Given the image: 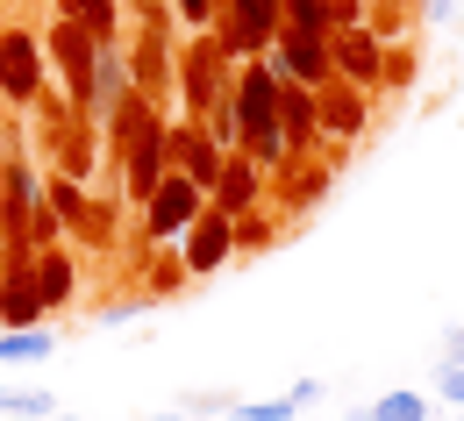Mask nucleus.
<instances>
[{"instance_id": "nucleus-1", "label": "nucleus", "mask_w": 464, "mask_h": 421, "mask_svg": "<svg viewBox=\"0 0 464 421\" xmlns=\"http://www.w3.org/2000/svg\"><path fill=\"white\" fill-rule=\"evenodd\" d=\"M229 100H236V150L257 172H286L293 150H286V136H279V72H272V58H243Z\"/></svg>"}, {"instance_id": "nucleus-2", "label": "nucleus", "mask_w": 464, "mask_h": 421, "mask_svg": "<svg viewBox=\"0 0 464 421\" xmlns=\"http://www.w3.org/2000/svg\"><path fill=\"white\" fill-rule=\"evenodd\" d=\"M108 143H115V165H121L129 200H143L150 186L165 179V115H158V100L129 93L115 115H108Z\"/></svg>"}, {"instance_id": "nucleus-3", "label": "nucleus", "mask_w": 464, "mask_h": 421, "mask_svg": "<svg viewBox=\"0 0 464 421\" xmlns=\"http://www.w3.org/2000/svg\"><path fill=\"white\" fill-rule=\"evenodd\" d=\"M0 236L29 243V250H51V236H64L58 215L44 207V179H36L29 158H7L0 165Z\"/></svg>"}, {"instance_id": "nucleus-4", "label": "nucleus", "mask_w": 464, "mask_h": 421, "mask_svg": "<svg viewBox=\"0 0 464 421\" xmlns=\"http://www.w3.org/2000/svg\"><path fill=\"white\" fill-rule=\"evenodd\" d=\"M229 51H222V36L208 29V36H193L186 51H179V93H186V115L200 121L215 100H229Z\"/></svg>"}, {"instance_id": "nucleus-5", "label": "nucleus", "mask_w": 464, "mask_h": 421, "mask_svg": "<svg viewBox=\"0 0 464 421\" xmlns=\"http://www.w3.org/2000/svg\"><path fill=\"white\" fill-rule=\"evenodd\" d=\"M215 36L229 58H265L279 36V0H222L215 7Z\"/></svg>"}, {"instance_id": "nucleus-6", "label": "nucleus", "mask_w": 464, "mask_h": 421, "mask_svg": "<svg viewBox=\"0 0 464 421\" xmlns=\"http://www.w3.org/2000/svg\"><path fill=\"white\" fill-rule=\"evenodd\" d=\"M208 207V193L186 179V172H165V179L143 193V229H150V243H172V236H186V222Z\"/></svg>"}, {"instance_id": "nucleus-7", "label": "nucleus", "mask_w": 464, "mask_h": 421, "mask_svg": "<svg viewBox=\"0 0 464 421\" xmlns=\"http://www.w3.org/2000/svg\"><path fill=\"white\" fill-rule=\"evenodd\" d=\"M44 207L58 215V229H72V236L101 243V250L115 243V207H101V200H86V193H79V179H64V172H58L51 186H44Z\"/></svg>"}, {"instance_id": "nucleus-8", "label": "nucleus", "mask_w": 464, "mask_h": 421, "mask_svg": "<svg viewBox=\"0 0 464 421\" xmlns=\"http://www.w3.org/2000/svg\"><path fill=\"white\" fill-rule=\"evenodd\" d=\"M222 158H229V150H222L200 121H172V129H165V172H186L200 193L222 179Z\"/></svg>"}, {"instance_id": "nucleus-9", "label": "nucleus", "mask_w": 464, "mask_h": 421, "mask_svg": "<svg viewBox=\"0 0 464 421\" xmlns=\"http://www.w3.org/2000/svg\"><path fill=\"white\" fill-rule=\"evenodd\" d=\"M179 243H186L179 257H186V272H193V279H200V272H222V264L236 257V215H222V207L208 200V207L186 222V236H179Z\"/></svg>"}, {"instance_id": "nucleus-10", "label": "nucleus", "mask_w": 464, "mask_h": 421, "mask_svg": "<svg viewBox=\"0 0 464 421\" xmlns=\"http://www.w3.org/2000/svg\"><path fill=\"white\" fill-rule=\"evenodd\" d=\"M329 64H336V79H350V86H379L386 79V36L364 29V22L329 29Z\"/></svg>"}, {"instance_id": "nucleus-11", "label": "nucleus", "mask_w": 464, "mask_h": 421, "mask_svg": "<svg viewBox=\"0 0 464 421\" xmlns=\"http://www.w3.org/2000/svg\"><path fill=\"white\" fill-rule=\"evenodd\" d=\"M93 51H101V36H86L72 14H58L51 22V58H58L64 86H72V108L86 115V100H93Z\"/></svg>"}, {"instance_id": "nucleus-12", "label": "nucleus", "mask_w": 464, "mask_h": 421, "mask_svg": "<svg viewBox=\"0 0 464 421\" xmlns=\"http://www.w3.org/2000/svg\"><path fill=\"white\" fill-rule=\"evenodd\" d=\"M0 100H14V108L44 100V43L22 36V29L0 36Z\"/></svg>"}, {"instance_id": "nucleus-13", "label": "nucleus", "mask_w": 464, "mask_h": 421, "mask_svg": "<svg viewBox=\"0 0 464 421\" xmlns=\"http://www.w3.org/2000/svg\"><path fill=\"white\" fill-rule=\"evenodd\" d=\"M265 58H272L279 79H300V86H322V79L336 72V64H329V36H314V29H286V22H279V36H272Z\"/></svg>"}, {"instance_id": "nucleus-14", "label": "nucleus", "mask_w": 464, "mask_h": 421, "mask_svg": "<svg viewBox=\"0 0 464 421\" xmlns=\"http://www.w3.org/2000/svg\"><path fill=\"white\" fill-rule=\"evenodd\" d=\"M129 79H136L143 100H165V79H172V29H165V7L143 14V43H136V58H129Z\"/></svg>"}, {"instance_id": "nucleus-15", "label": "nucleus", "mask_w": 464, "mask_h": 421, "mask_svg": "<svg viewBox=\"0 0 464 421\" xmlns=\"http://www.w3.org/2000/svg\"><path fill=\"white\" fill-rule=\"evenodd\" d=\"M364 115H372V108H364V86H350V79H336V72L314 86V121H322L329 136H343V143L364 136Z\"/></svg>"}, {"instance_id": "nucleus-16", "label": "nucleus", "mask_w": 464, "mask_h": 421, "mask_svg": "<svg viewBox=\"0 0 464 421\" xmlns=\"http://www.w3.org/2000/svg\"><path fill=\"white\" fill-rule=\"evenodd\" d=\"M129 93H136V79H129L121 43H101V51H93V100H86V121H108Z\"/></svg>"}, {"instance_id": "nucleus-17", "label": "nucleus", "mask_w": 464, "mask_h": 421, "mask_svg": "<svg viewBox=\"0 0 464 421\" xmlns=\"http://www.w3.org/2000/svg\"><path fill=\"white\" fill-rule=\"evenodd\" d=\"M279 136H286L293 158H300V150L322 136V121H314V86H300V79H279Z\"/></svg>"}, {"instance_id": "nucleus-18", "label": "nucleus", "mask_w": 464, "mask_h": 421, "mask_svg": "<svg viewBox=\"0 0 464 421\" xmlns=\"http://www.w3.org/2000/svg\"><path fill=\"white\" fill-rule=\"evenodd\" d=\"M208 200H215L222 215H250V207H257V165H250L243 150H229V158H222V179L208 186Z\"/></svg>"}, {"instance_id": "nucleus-19", "label": "nucleus", "mask_w": 464, "mask_h": 421, "mask_svg": "<svg viewBox=\"0 0 464 421\" xmlns=\"http://www.w3.org/2000/svg\"><path fill=\"white\" fill-rule=\"evenodd\" d=\"M72 286H79V264H72L64 250H36V293H44V314L72 301Z\"/></svg>"}, {"instance_id": "nucleus-20", "label": "nucleus", "mask_w": 464, "mask_h": 421, "mask_svg": "<svg viewBox=\"0 0 464 421\" xmlns=\"http://www.w3.org/2000/svg\"><path fill=\"white\" fill-rule=\"evenodd\" d=\"M51 350H58V336H51V329H36V321L0 336V364H44Z\"/></svg>"}, {"instance_id": "nucleus-21", "label": "nucleus", "mask_w": 464, "mask_h": 421, "mask_svg": "<svg viewBox=\"0 0 464 421\" xmlns=\"http://www.w3.org/2000/svg\"><path fill=\"white\" fill-rule=\"evenodd\" d=\"M64 14L86 29V36H101V43H115V22H121V0H58Z\"/></svg>"}, {"instance_id": "nucleus-22", "label": "nucleus", "mask_w": 464, "mask_h": 421, "mask_svg": "<svg viewBox=\"0 0 464 421\" xmlns=\"http://www.w3.org/2000/svg\"><path fill=\"white\" fill-rule=\"evenodd\" d=\"M279 22H286V29L329 36V29H336V7H329V0H279Z\"/></svg>"}, {"instance_id": "nucleus-23", "label": "nucleus", "mask_w": 464, "mask_h": 421, "mask_svg": "<svg viewBox=\"0 0 464 421\" xmlns=\"http://www.w3.org/2000/svg\"><path fill=\"white\" fill-rule=\"evenodd\" d=\"M364 415L372 421H429V400H421V393H386V400H372V407H364Z\"/></svg>"}, {"instance_id": "nucleus-24", "label": "nucleus", "mask_w": 464, "mask_h": 421, "mask_svg": "<svg viewBox=\"0 0 464 421\" xmlns=\"http://www.w3.org/2000/svg\"><path fill=\"white\" fill-rule=\"evenodd\" d=\"M229 421H300L293 400H250V407H229Z\"/></svg>"}, {"instance_id": "nucleus-25", "label": "nucleus", "mask_w": 464, "mask_h": 421, "mask_svg": "<svg viewBox=\"0 0 464 421\" xmlns=\"http://www.w3.org/2000/svg\"><path fill=\"white\" fill-rule=\"evenodd\" d=\"M186 279H193V272H186V257H165V264H158V272H150V293H158V301H165V293H179V286H186Z\"/></svg>"}, {"instance_id": "nucleus-26", "label": "nucleus", "mask_w": 464, "mask_h": 421, "mask_svg": "<svg viewBox=\"0 0 464 421\" xmlns=\"http://www.w3.org/2000/svg\"><path fill=\"white\" fill-rule=\"evenodd\" d=\"M436 393H443L450 407H464V358H443V371H436Z\"/></svg>"}, {"instance_id": "nucleus-27", "label": "nucleus", "mask_w": 464, "mask_h": 421, "mask_svg": "<svg viewBox=\"0 0 464 421\" xmlns=\"http://www.w3.org/2000/svg\"><path fill=\"white\" fill-rule=\"evenodd\" d=\"M458 7H464V0H421V22H429V29H450Z\"/></svg>"}, {"instance_id": "nucleus-28", "label": "nucleus", "mask_w": 464, "mask_h": 421, "mask_svg": "<svg viewBox=\"0 0 464 421\" xmlns=\"http://www.w3.org/2000/svg\"><path fill=\"white\" fill-rule=\"evenodd\" d=\"M386 79H393V86H407V79H414V58H407V51H386Z\"/></svg>"}, {"instance_id": "nucleus-29", "label": "nucleus", "mask_w": 464, "mask_h": 421, "mask_svg": "<svg viewBox=\"0 0 464 421\" xmlns=\"http://www.w3.org/2000/svg\"><path fill=\"white\" fill-rule=\"evenodd\" d=\"M286 400H293V407H314V400H322V378H293Z\"/></svg>"}, {"instance_id": "nucleus-30", "label": "nucleus", "mask_w": 464, "mask_h": 421, "mask_svg": "<svg viewBox=\"0 0 464 421\" xmlns=\"http://www.w3.org/2000/svg\"><path fill=\"white\" fill-rule=\"evenodd\" d=\"M179 14H186V22H215V7H222V0H172Z\"/></svg>"}, {"instance_id": "nucleus-31", "label": "nucleus", "mask_w": 464, "mask_h": 421, "mask_svg": "<svg viewBox=\"0 0 464 421\" xmlns=\"http://www.w3.org/2000/svg\"><path fill=\"white\" fill-rule=\"evenodd\" d=\"M336 7V29H350V22H364V0H329Z\"/></svg>"}, {"instance_id": "nucleus-32", "label": "nucleus", "mask_w": 464, "mask_h": 421, "mask_svg": "<svg viewBox=\"0 0 464 421\" xmlns=\"http://www.w3.org/2000/svg\"><path fill=\"white\" fill-rule=\"evenodd\" d=\"M450 358H464V329H450Z\"/></svg>"}, {"instance_id": "nucleus-33", "label": "nucleus", "mask_w": 464, "mask_h": 421, "mask_svg": "<svg viewBox=\"0 0 464 421\" xmlns=\"http://www.w3.org/2000/svg\"><path fill=\"white\" fill-rule=\"evenodd\" d=\"M450 29H458V43H464V7H458V22H450Z\"/></svg>"}, {"instance_id": "nucleus-34", "label": "nucleus", "mask_w": 464, "mask_h": 421, "mask_svg": "<svg viewBox=\"0 0 464 421\" xmlns=\"http://www.w3.org/2000/svg\"><path fill=\"white\" fill-rule=\"evenodd\" d=\"M36 421H79V415H36Z\"/></svg>"}, {"instance_id": "nucleus-35", "label": "nucleus", "mask_w": 464, "mask_h": 421, "mask_svg": "<svg viewBox=\"0 0 464 421\" xmlns=\"http://www.w3.org/2000/svg\"><path fill=\"white\" fill-rule=\"evenodd\" d=\"M150 421H186V415H150Z\"/></svg>"}, {"instance_id": "nucleus-36", "label": "nucleus", "mask_w": 464, "mask_h": 421, "mask_svg": "<svg viewBox=\"0 0 464 421\" xmlns=\"http://www.w3.org/2000/svg\"><path fill=\"white\" fill-rule=\"evenodd\" d=\"M186 421H208V415H186Z\"/></svg>"}, {"instance_id": "nucleus-37", "label": "nucleus", "mask_w": 464, "mask_h": 421, "mask_svg": "<svg viewBox=\"0 0 464 421\" xmlns=\"http://www.w3.org/2000/svg\"><path fill=\"white\" fill-rule=\"evenodd\" d=\"M0 250H7V236H0Z\"/></svg>"}, {"instance_id": "nucleus-38", "label": "nucleus", "mask_w": 464, "mask_h": 421, "mask_svg": "<svg viewBox=\"0 0 464 421\" xmlns=\"http://www.w3.org/2000/svg\"><path fill=\"white\" fill-rule=\"evenodd\" d=\"M458 421H464V407H458Z\"/></svg>"}]
</instances>
